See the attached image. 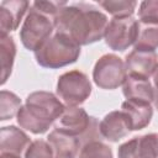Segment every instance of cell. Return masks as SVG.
I'll use <instances>...</instances> for the list:
<instances>
[{
    "instance_id": "obj_25",
    "label": "cell",
    "mask_w": 158,
    "mask_h": 158,
    "mask_svg": "<svg viewBox=\"0 0 158 158\" xmlns=\"http://www.w3.org/2000/svg\"><path fill=\"white\" fill-rule=\"evenodd\" d=\"M0 158H21L20 156H15V154H9V153H1Z\"/></svg>"
},
{
    "instance_id": "obj_2",
    "label": "cell",
    "mask_w": 158,
    "mask_h": 158,
    "mask_svg": "<svg viewBox=\"0 0 158 158\" xmlns=\"http://www.w3.org/2000/svg\"><path fill=\"white\" fill-rule=\"evenodd\" d=\"M65 106L57 95L51 91H33L27 95L16 120L21 128L33 135H42L59 118Z\"/></svg>"
},
{
    "instance_id": "obj_21",
    "label": "cell",
    "mask_w": 158,
    "mask_h": 158,
    "mask_svg": "<svg viewBox=\"0 0 158 158\" xmlns=\"http://www.w3.org/2000/svg\"><path fill=\"white\" fill-rule=\"evenodd\" d=\"M78 158H114L112 149L102 141H91L81 146Z\"/></svg>"
},
{
    "instance_id": "obj_11",
    "label": "cell",
    "mask_w": 158,
    "mask_h": 158,
    "mask_svg": "<svg viewBox=\"0 0 158 158\" xmlns=\"http://www.w3.org/2000/svg\"><path fill=\"white\" fill-rule=\"evenodd\" d=\"M30 7L26 0H4L0 4V36H7L17 30L22 17Z\"/></svg>"
},
{
    "instance_id": "obj_6",
    "label": "cell",
    "mask_w": 158,
    "mask_h": 158,
    "mask_svg": "<svg viewBox=\"0 0 158 158\" xmlns=\"http://www.w3.org/2000/svg\"><path fill=\"white\" fill-rule=\"evenodd\" d=\"M127 78L125 62L114 53L101 56L93 69V80L105 90H114L121 86Z\"/></svg>"
},
{
    "instance_id": "obj_3",
    "label": "cell",
    "mask_w": 158,
    "mask_h": 158,
    "mask_svg": "<svg viewBox=\"0 0 158 158\" xmlns=\"http://www.w3.org/2000/svg\"><path fill=\"white\" fill-rule=\"evenodd\" d=\"M80 46L67 35L54 32L36 52L35 59L38 65L47 69H58L78 60Z\"/></svg>"
},
{
    "instance_id": "obj_12",
    "label": "cell",
    "mask_w": 158,
    "mask_h": 158,
    "mask_svg": "<svg viewBox=\"0 0 158 158\" xmlns=\"http://www.w3.org/2000/svg\"><path fill=\"white\" fill-rule=\"evenodd\" d=\"M99 128L102 138L110 142H118L131 132L128 118L122 110H115L106 114L100 121Z\"/></svg>"
},
{
    "instance_id": "obj_16",
    "label": "cell",
    "mask_w": 158,
    "mask_h": 158,
    "mask_svg": "<svg viewBox=\"0 0 158 158\" xmlns=\"http://www.w3.org/2000/svg\"><path fill=\"white\" fill-rule=\"evenodd\" d=\"M122 93L126 100L142 101L147 104L153 102V85L149 79L127 75L122 84Z\"/></svg>"
},
{
    "instance_id": "obj_17",
    "label": "cell",
    "mask_w": 158,
    "mask_h": 158,
    "mask_svg": "<svg viewBox=\"0 0 158 158\" xmlns=\"http://www.w3.org/2000/svg\"><path fill=\"white\" fill-rule=\"evenodd\" d=\"M16 57V43L14 38L7 36H0V65H1V80L0 84L4 85L9 77L11 75L14 62Z\"/></svg>"
},
{
    "instance_id": "obj_13",
    "label": "cell",
    "mask_w": 158,
    "mask_h": 158,
    "mask_svg": "<svg viewBox=\"0 0 158 158\" xmlns=\"http://www.w3.org/2000/svg\"><path fill=\"white\" fill-rule=\"evenodd\" d=\"M30 136L21 128L11 125L0 128V154L9 153L20 156L31 144Z\"/></svg>"
},
{
    "instance_id": "obj_1",
    "label": "cell",
    "mask_w": 158,
    "mask_h": 158,
    "mask_svg": "<svg viewBox=\"0 0 158 158\" xmlns=\"http://www.w3.org/2000/svg\"><path fill=\"white\" fill-rule=\"evenodd\" d=\"M107 23V16L88 2L67 4L54 19L56 32L67 35L79 46L100 41L105 36Z\"/></svg>"
},
{
    "instance_id": "obj_19",
    "label": "cell",
    "mask_w": 158,
    "mask_h": 158,
    "mask_svg": "<svg viewBox=\"0 0 158 158\" xmlns=\"http://www.w3.org/2000/svg\"><path fill=\"white\" fill-rule=\"evenodd\" d=\"M98 5L106 10L112 17H130L133 15L137 1L135 0H101Z\"/></svg>"
},
{
    "instance_id": "obj_18",
    "label": "cell",
    "mask_w": 158,
    "mask_h": 158,
    "mask_svg": "<svg viewBox=\"0 0 158 158\" xmlns=\"http://www.w3.org/2000/svg\"><path fill=\"white\" fill-rule=\"evenodd\" d=\"M133 47L135 49L156 52L158 48V23H146L138 21V32Z\"/></svg>"
},
{
    "instance_id": "obj_10",
    "label": "cell",
    "mask_w": 158,
    "mask_h": 158,
    "mask_svg": "<svg viewBox=\"0 0 158 158\" xmlns=\"http://www.w3.org/2000/svg\"><path fill=\"white\" fill-rule=\"evenodd\" d=\"M158 64V56L153 51L133 49L125 58L127 75L149 79Z\"/></svg>"
},
{
    "instance_id": "obj_22",
    "label": "cell",
    "mask_w": 158,
    "mask_h": 158,
    "mask_svg": "<svg viewBox=\"0 0 158 158\" xmlns=\"http://www.w3.org/2000/svg\"><path fill=\"white\" fill-rule=\"evenodd\" d=\"M138 21L158 23V0H144L138 7Z\"/></svg>"
},
{
    "instance_id": "obj_8",
    "label": "cell",
    "mask_w": 158,
    "mask_h": 158,
    "mask_svg": "<svg viewBox=\"0 0 158 158\" xmlns=\"http://www.w3.org/2000/svg\"><path fill=\"white\" fill-rule=\"evenodd\" d=\"M117 158H158V135L133 137L117 148Z\"/></svg>"
},
{
    "instance_id": "obj_7",
    "label": "cell",
    "mask_w": 158,
    "mask_h": 158,
    "mask_svg": "<svg viewBox=\"0 0 158 158\" xmlns=\"http://www.w3.org/2000/svg\"><path fill=\"white\" fill-rule=\"evenodd\" d=\"M138 32V21L133 17H112L105 31V43L109 48L118 52L126 51L135 44Z\"/></svg>"
},
{
    "instance_id": "obj_15",
    "label": "cell",
    "mask_w": 158,
    "mask_h": 158,
    "mask_svg": "<svg viewBox=\"0 0 158 158\" xmlns=\"http://www.w3.org/2000/svg\"><path fill=\"white\" fill-rule=\"evenodd\" d=\"M121 110L128 118L131 131H139L147 127L151 123L153 116V109L151 104L142 101L125 100L121 105Z\"/></svg>"
},
{
    "instance_id": "obj_14",
    "label": "cell",
    "mask_w": 158,
    "mask_h": 158,
    "mask_svg": "<svg viewBox=\"0 0 158 158\" xmlns=\"http://www.w3.org/2000/svg\"><path fill=\"white\" fill-rule=\"evenodd\" d=\"M47 142L52 147L54 158H78L81 148L78 137L54 128L47 136Z\"/></svg>"
},
{
    "instance_id": "obj_9",
    "label": "cell",
    "mask_w": 158,
    "mask_h": 158,
    "mask_svg": "<svg viewBox=\"0 0 158 158\" xmlns=\"http://www.w3.org/2000/svg\"><path fill=\"white\" fill-rule=\"evenodd\" d=\"M56 122L57 123L54 128H58L80 139L90 126L91 116H89L83 107L65 106L63 114Z\"/></svg>"
},
{
    "instance_id": "obj_5",
    "label": "cell",
    "mask_w": 158,
    "mask_h": 158,
    "mask_svg": "<svg viewBox=\"0 0 158 158\" xmlns=\"http://www.w3.org/2000/svg\"><path fill=\"white\" fill-rule=\"evenodd\" d=\"M56 94L65 106H79L91 94V83L80 70H69L59 75Z\"/></svg>"
},
{
    "instance_id": "obj_24",
    "label": "cell",
    "mask_w": 158,
    "mask_h": 158,
    "mask_svg": "<svg viewBox=\"0 0 158 158\" xmlns=\"http://www.w3.org/2000/svg\"><path fill=\"white\" fill-rule=\"evenodd\" d=\"M153 88L154 89H158V64H157V67H156V70H154V73H153Z\"/></svg>"
},
{
    "instance_id": "obj_4",
    "label": "cell",
    "mask_w": 158,
    "mask_h": 158,
    "mask_svg": "<svg viewBox=\"0 0 158 158\" xmlns=\"http://www.w3.org/2000/svg\"><path fill=\"white\" fill-rule=\"evenodd\" d=\"M53 31H56L54 19L31 5L20 28V40L26 49L36 52L53 35Z\"/></svg>"
},
{
    "instance_id": "obj_23",
    "label": "cell",
    "mask_w": 158,
    "mask_h": 158,
    "mask_svg": "<svg viewBox=\"0 0 158 158\" xmlns=\"http://www.w3.org/2000/svg\"><path fill=\"white\" fill-rule=\"evenodd\" d=\"M25 158H54V153L47 141L36 139L26 149Z\"/></svg>"
},
{
    "instance_id": "obj_20",
    "label": "cell",
    "mask_w": 158,
    "mask_h": 158,
    "mask_svg": "<svg viewBox=\"0 0 158 158\" xmlns=\"http://www.w3.org/2000/svg\"><path fill=\"white\" fill-rule=\"evenodd\" d=\"M21 106V99L15 93L9 90L0 91V121H6L17 116Z\"/></svg>"
}]
</instances>
